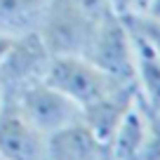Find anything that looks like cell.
<instances>
[{
	"instance_id": "5b68a950",
	"label": "cell",
	"mask_w": 160,
	"mask_h": 160,
	"mask_svg": "<svg viewBox=\"0 0 160 160\" xmlns=\"http://www.w3.org/2000/svg\"><path fill=\"white\" fill-rule=\"evenodd\" d=\"M5 99L14 101L17 108L45 137H50L52 132L61 130L64 125L80 118V106L75 101H71L64 92L52 87L47 80H40L35 85L21 90L19 94L5 97Z\"/></svg>"
},
{
	"instance_id": "5bb4252c",
	"label": "cell",
	"mask_w": 160,
	"mask_h": 160,
	"mask_svg": "<svg viewBox=\"0 0 160 160\" xmlns=\"http://www.w3.org/2000/svg\"><path fill=\"white\" fill-rule=\"evenodd\" d=\"M2 104H5V94H2V85H0V108H2Z\"/></svg>"
},
{
	"instance_id": "8992f818",
	"label": "cell",
	"mask_w": 160,
	"mask_h": 160,
	"mask_svg": "<svg viewBox=\"0 0 160 160\" xmlns=\"http://www.w3.org/2000/svg\"><path fill=\"white\" fill-rule=\"evenodd\" d=\"M47 137L5 99L0 108V160H45Z\"/></svg>"
},
{
	"instance_id": "52a82bcc",
	"label": "cell",
	"mask_w": 160,
	"mask_h": 160,
	"mask_svg": "<svg viewBox=\"0 0 160 160\" xmlns=\"http://www.w3.org/2000/svg\"><path fill=\"white\" fill-rule=\"evenodd\" d=\"M45 160H111V155L108 146L78 118L47 137Z\"/></svg>"
},
{
	"instance_id": "9c48e42d",
	"label": "cell",
	"mask_w": 160,
	"mask_h": 160,
	"mask_svg": "<svg viewBox=\"0 0 160 160\" xmlns=\"http://www.w3.org/2000/svg\"><path fill=\"white\" fill-rule=\"evenodd\" d=\"M132 33V28H130ZM134 42V87L141 106L160 113V57L132 33Z\"/></svg>"
},
{
	"instance_id": "30bf717a",
	"label": "cell",
	"mask_w": 160,
	"mask_h": 160,
	"mask_svg": "<svg viewBox=\"0 0 160 160\" xmlns=\"http://www.w3.org/2000/svg\"><path fill=\"white\" fill-rule=\"evenodd\" d=\"M146 132H148V111L141 106V101H137L122 118L113 139L108 141L111 160H141Z\"/></svg>"
},
{
	"instance_id": "3957f363",
	"label": "cell",
	"mask_w": 160,
	"mask_h": 160,
	"mask_svg": "<svg viewBox=\"0 0 160 160\" xmlns=\"http://www.w3.org/2000/svg\"><path fill=\"white\" fill-rule=\"evenodd\" d=\"M85 57L120 82L134 85V42L125 17L111 14L97 28Z\"/></svg>"
},
{
	"instance_id": "277c9868",
	"label": "cell",
	"mask_w": 160,
	"mask_h": 160,
	"mask_svg": "<svg viewBox=\"0 0 160 160\" xmlns=\"http://www.w3.org/2000/svg\"><path fill=\"white\" fill-rule=\"evenodd\" d=\"M52 57L54 54H52L50 47L45 45V40L40 38V33L17 35L10 54L0 64L2 94L14 97V94H19L21 90L35 85L40 80H45Z\"/></svg>"
},
{
	"instance_id": "7a4b0ae2",
	"label": "cell",
	"mask_w": 160,
	"mask_h": 160,
	"mask_svg": "<svg viewBox=\"0 0 160 160\" xmlns=\"http://www.w3.org/2000/svg\"><path fill=\"white\" fill-rule=\"evenodd\" d=\"M45 80L59 92H64L71 101H75L80 108L94 104L97 99L111 94L118 87L130 85L111 78L85 54H54Z\"/></svg>"
},
{
	"instance_id": "4fadbf2b",
	"label": "cell",
	"mask_w": 160,
	"mask_h": 160,
	"mask_svg": "<svg viewBox=\"0 0 160 160\" xmlns=\"http://www.w3.org/2000/svg\"><path fill=\"white\" fill-rule=\"evenodd\" d=\"M14 40H17V35H10V33H5V31H0V64H2V61H5V57L10 54L12 45H14Z\"/></svg>"
},
{
	"instance_id": "8fae6325",
	"label": "cell",
	"mask_w": 160,
	"mask_h": 160,
	"mask_svg": "<svg viewBox=\"0 0 160 160\" xmlns=\"http://www.w3.org/2000/svg\"><path fill=\"white\" fill-rule=\"evenodd\" d=\"M50 0H0V31L10 35L38 33Z\"/></svg>"
},
{
	"instance_id": "ba28073f",
	"label": "cell",
	"mask_w": 160,
	"mask_h": 160,
	"mask_svg": "<svg viewBox=\"0 0 160 160\" xmlns=\"http://www.w3.org/2000/svg\"><path fill=\"white\" fill-rule=\"evenodd\" d=\"M137 101H139L137 87L134 85H122V87H118V90H113L111 94L97 99L94 104L80 108V118H82V122L108 146V141L113 139V134L120 127L122 118L130 113V108Z\"/></svg>"
},
{
	"instance_id": "7c38bea8",
	"label": "cell",
	"mask_w": 160,
	"mask_h": 160,
	"mask_svg": "<svg viewBox=\"0 0 160 160\" xmlns=\"http://www.w3.org/2000/svg\"><path fill=\"white\" fill-rule=\"evenodd\" d=\"M141 160H160V113L153 111H148V132H146Z\"/></svg>"
},
{
	"instance_id": "6da1fadb",
	"label": "cell",
	"mask_w": 160,
	"mask_h": 160,
	"mask_svg": "<svg viewBox=\"0 0 160 160\" xmlns=\"http://www.w3.org/2000/svg\"><path fill=\"white\" fill-rule=\"evenodd\" d=\"M111 14L115 12L106 0H50L38 33L52 54H85Z\"/></svg>"
}]
</instances>
